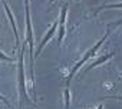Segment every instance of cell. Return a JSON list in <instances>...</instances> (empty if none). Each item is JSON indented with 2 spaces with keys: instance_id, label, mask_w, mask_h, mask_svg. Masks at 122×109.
<instances>
[{
  "instance_id": "1",
  "label": "cell",
  "mask_w": 122,
  "mask_h": 109,
  "mask_svg": "<svg viewBox=\"0 0 122 109\" xmlns=\"http://www.w3.org/2000/svg\"><path fill=\"white\" fill-rule=\"evenodd\" d=\"M26 6V42L29 45L30 50V70H32V79L35 80V43H33V32H32V23H30V9H29V0H25Z\"/></svg>"
},
{
  "instance_id": "11",
  "label": "cell",
  "mask_w": 122,
  "mask_h": 109,
  "mask_svg": "<svg viewBox=\"0 0 122 109\" xmlns=\"http://www.w3.org/2000/svg\"><path fill=\"white\" fill-rule=\"evenodd\" d=\"M111 99H122V96H116V98H111Z\"/></svg>"
},
{
  "instance_id": "7",
  "label": "cell",
  "mask_w": 122,
  "mask_h": 109,
  "mask_svg": "<svg viewBox=\"0 0 122 109\" xmlns=\"http://www.w3.org/2000/svg\"><path fill=\"white\" fill-rule=\"evenodd\" d=\"M113 54H115V53H108V54H105V56H102V58H99V59H98L96 62H93L92 65H89V66H88L86 69H88V70H92V69H95V68H96V66H99L101 63H103V62H106L108 59H111V58L113 56Z\"/></svg>"
},
{
  "instance_id": "2",
  "label": "cell",
  "mask_w": 122,
  "mask_h": 109,
  "mask_svg": "<svg viewBox=\"0 0 122 109\" xmlns=\"http://www.w3.org/2000/svg\"><path fill=\"white\" fill-rule=\"evenodd\" d=\"M108 35H109V32H106V35H105V36H103V37H102V39H101V40H99V42H98V43H96V45H95L92 49H91V50H88V52H86V54L83 56V59H81V60H79V62H78V63L73 66V69L71 70V73H69V76H68V83L72 80V78H73V76H75V73L79 70V68H81V66H82V65H83L86 60H89V59L93 56V54L98 52V49H99V47L103 45V42H105V39H106V36H108Z\"/></svg>"
},
{
  "instance_id": "5",
  "label": "cell",
  "mask_w": 122,
  "mask_h": 109,
  "mask_svg": "<svg viewBox=\"0 0 122 109\" xmlns=\"http://www.w3.org/2000/svg\"><path fill=\"white\" fill-rule=\"evenodd\" d=\"M56 29H57V20H56V22H55V23L52 25V27L49 29V32H47V33H46V36L43 37V40H42V43H40V45H39V47H37V52H36V54H35V58H36V56H37V54H39V53H40V52L43 50V47L46 46V43H47V42H49V40L52 39V36L55 35V32H56Z\"/></svg>"
},
{
  "instance_id": "6",
  "label": "cell",
  "mask_w": 122,
  "mask_h": 109,
  "mask_svg": "<svg viewBox=\"0 0 122 109\" xmlns=\"http://www.w3.org/2000/svg\"><path fill=\"white\" fill-rule=\"evenodd\" d=\"M66 10H68V7L66 6H63V9H62V15H60V22H59V43H62V40H63V37H65V22H66Z\"/></svg>"
},
{
  "instance_id": "9",
  "label": "cell",
  "mask_w": 122,
  "mask_h": 109,
  "mask_svg": "<svg viewBox=\"0 0 122 109\" xmlns=\"http://www.w3.org/2000/svg\"><path fill=\"white\" fill-rule=\"evenodd\" d=\"M0 100H2V102H3V103L6 105V106H10V103H9V100H7V99H6L5 96H2V95H0Z\"/></svg>"
},
{
  "instance_id": "4",
  "label": "cell",
  "mask_w": 122,
  "mask_h": 109,
  "mask_svg": "<svg viewBox=\"0 0 122 109\" xmlns=\"http://www.w3.org/2000/svg\"><path fill=\"white\" fill-rule=\"evenodd\" d=\"M3 6H5L6 15H7V17H9V22L12 23V29H13V33H15V45H16V46H19V32H17V26H16L15 16L12 15V10H10V7H9L6 3H3Z\"/></svg>"
},
{
  "instance_id": "8",
  "label": "cell",
  "mask_w": 122,
  "mask_h": 109,
  "mask_svg": "<svg viewBox=\"0 0 122 109\" xmlns=\"http://www.w3.org/2000/svg\"><path fill=\"white\" fill-rule=\"evenodd\" d=\"M103 7H109V9H122V3H118V5H105ZM102 7V9H103Z\"/></svg>"
},
{
  "instance_id": "3",
  "label": "cell",
  "mask_w": 122,
  "mask_h": 109,
  "mask_svg": "<svg viewBox=\"0 0 122 109\" xmlns=\"http://www.w3.org/2000/svg\"><path fill=\"white\" fill-rule=\"evenodd\" d=\"M19 103L22 105V100H23V96H27V92H26V83H25V68H23V52H20V56H19ZM30 100V99H29Z\"/></svg>"
},
{
  "instance_id": "10",
  "label": "cell",
  "mask_w": 122,
  "mask_h": 109,
  "mask_svg": "<svg viewBox=\"0 0 122 109\" xmlns=\"http://www.w3.org/2000/svg\"><path fill=\"white\" fill-rule=\"evenodd\" d=\"M65 93H66V102H65V103H66V108L69 109V89H66Z\"/></svg>"
}]
</instances>
